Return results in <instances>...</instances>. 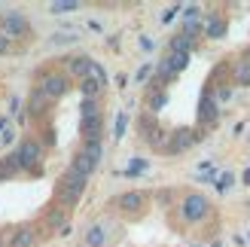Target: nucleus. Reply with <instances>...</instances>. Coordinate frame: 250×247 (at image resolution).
Instances as JSON below:
<instances>
[{
  "label": "nucleus",
  "mask_w": 250,
  "mask_h": 247,
  "mask_svg": "<svg viewBox=\"0 0 250 247\" xmlns=\"http://www.w3.org/2000/svg\"><path fill=\"white\" fill-rule=\"evenodd\" d=\"M6 52H12V40L0 34V55H6Z\"/></svg>",
  "instance_id": "obj_31"
},
{
  "label": "nucleus",
  "mask_w": 250,
  "mask_h": 247,
  "mask_svg": "<svg viewBox=\"0 0 250 247\" xmlns=\"http://www.w3.org/2000/svg\"><path fill=\"white\" fill-rule=\"evenodd\" d=\"M183 9V24H202V19H205V12H202V6L198 3H189V6H180Z\"/></svg>",
  "instance_id": "obj_21"
},
{
  "label": "nucleus",
  "mask_w": 250,
  "mask_h": 247,
  "mask_svg": "<svg viewBox=\"0 0 250 247\" xmlns=\"http://www.w3.org/2000/svg\"><path fill=\"white\" fill-rule=\"evenodd\" d=\"M141 49H146V52H149V49H153V40H149V37H141Z\"/></svg>",
  "instance_id": "obj_34"
},
{
  "label": "nucleus",
  "mask_w": 250,
  "mask_h": 247,
  "mask_svg": "<svg viewBox=\"0 0 250 247\" xmlns=\"http://www.w3.org/2000/svg\"><path fill=\"white\" fill-rule=\"evenodd\" d=\"M226 19L217 16V12H208V16L202 19V34L210 37V40H220V37H226Z\"/></svg>",
  "instance_id": "obj_10"
},
{
  "label": "nucleus",
  "mask_w": 250,
  "mask_h": 247,
  "mask_svg": "<svg viewBox=\"0 0 250 247\" xmlns=\"http://www.w3.org/2000/svg\"><path fill=\"white\" fill-rule=\"evenodd\" d=\"M232 183H235V174H232V171H223L220 177H214V186H217V192H226V189L232 186Z\"/></svg>",
  "instance_id": "obj_25"
},
{
  "label": "nucleus",
  "mask_w": 250,
  "mask_h": 247,
  "mask_svg": "<svg viewBox=\"0 0 250 247\" xmlns=\"http://www.w3.org/2000/svg\"><path fill=\"white\" fill-rule=\"evenodd\" d=\"M192 247H202V244H192Z\"/></svg>",
  "instance_id": "obj_38"
},
{
  "label": "nucleus",
  "mask_w": 250,
  "mask_h": 247,
  "mask_svg": "<svg viewBox=\"0 0 250 247\" xmlns=\"http://www.w3.org/2000/svg\"><path fill=\"white\" fill-rule=\"evenodd\" d=\"M165 101H168V95L165 92H156L153 98H149V113H159V110L165 107Z\"/></svg>",
  "instance_id": "obj_28"
},
{
  "label": "nucleus",
  "mask_w": 250,
  "mask_h": 247,
  "mask_svg": "<svg viewBox=\"0 0 250 247\" xmlns=\"http://www.w3.org/2000/svg\"><path fill=\"white\" fill-rule=\"evenodd\" d=\"M202 138L198 131H192V128H177L174 134H168V146H165V153L168 156H180V153H186L189 146Z\"/></svg>",
  "instance_id": "obj_6"
},
{
  "label": "nucleus",
  "mask_w": 250,
  "mask_h": 247,
  "mask_svg": "<svg viewBox=\"0 0 250 247\" xmlns=\"http://www.w3.org/2000/svg\"><path fill=\"white\" fill-rule=\"evenodd\" d=\"M43 104H46V95H43L40 89H34V95H31V101H28V110H31V113L37 116V113H40V110H43Z\"/></svg>",
  "instance_id": "obj_24"
},
{
  "label": "nucleus",
  "mask_w": 250,
  "mask_h": 247,
  "mask_svg": "<svg viewBox=\"0 0 250 247\" xmlns=\"http://www.w3.org/2000/svg\"><path fill=\"white\" fill-rule=\"evenodd\" d=\"M85 177H80V174H73V171L67 168L64 174H61V180H58V186H55V195H58V205L61 207H70V205H77L80 199H83V192H85Z\"/></svg>",
  "instance_id": "obj_2"
},
{
  "label": "nucleus",
  "mask_w": 250,
  "mask_h": 247,
  "mask_svg": "<svg viewBox=\"0 0 250 247\" xmlns=\"http://www.w3.org/2000/svg\"><path fill=\"white\" fill-rule=\"evenodd\" d=\"M83 3L80 0H55V3H49V12L52 16H67V12H77Z\"/></svg>",
  "instance_id": "obj_20"
},
{
  "label": "nucleus",
  "mask_w": 250,
  "mask_h": 247,
  "mask_svg": "<svg viewBox=\"0 0 250 247\" xmlns=\"http://www.w3.org/2000/svg\"><path fill=\"white\" fill-rule=\"evenodd\" d=\"M83 141H101V131H104V119L101 116H89L83 119Z\"/></svg>",
  "instance_id": "obj_15"
},
{
  "label": "nucleus",
  "mask_w": 250,
  "mask_h": 247,
  "mask_svg": "<svg viewBox=\"0 0 250 247\" xmlns=\"http://www.w3.org/2000/svg\"><path fill=\"white\" fill-rule=\"evenodd\" d=\"M0 34L3 37H28L31 34V21L21 9H3L0 12Z\"/></svg>",
  "instance_id": "obj_4"
},
{
  "label": "nucleus",
  "mask_w": 250,
  "mask_h": 247,
  "mask_svg": "<svg viewBox=\"0 0 250 247\" xmlns=\"http://www.w3.org/2000/svg\"><path fill=\"white\" fill-rule=\"evenodd\" d=\"M192 37H186V34H174L171 40H168V55H189L192 52Z\"/></svg>",
  "instance_id": "obj_14"
},
{
  "label": "nucleus",
  "mask_w": 250,
  "mask_h": 247,
  "mask_svg": "<svg viewBox=\"0 0 250 247\" xmlns=\"http://www.w3.org/2000/svg\"><path fill=\"white\" fill-rule=\"evenodd\" d=\"M37 244V226H19L6 235V247H34Z\"/></svg>",
  "instance_id": "obj_8"
},
{
  "label": "nucleus",
  "mask_w": 250,
  "mask_h": 247,
  "mask_svg": "<svg viewBox=\"0 0 250 247\" xmlns=\"http://www.w3.org/2000/svg\"><path fill=\"white\" fill-rule=\"evenodd\" d=\"M80 150L89 156V159H95V162H101V156H104V146H101V141H83V146Z\"/></svg>",
  "instance_id": "obj_23"
},
{
  "label": "nucleus",
  "mask_w": 250,
  "mask_h": 247,
  "mask_svg": "<svg viewBox=\"0 0 250 247\" xmlns=\"http://www.w3.org/2000/svg\"><path fill=\"white\" fill-rule=\"evenodd\" d=\"M177 12H180V6H168V9L159 16V21H162V24H168V21H174V19H177Z\"/></svg>",
  "instance_id": "obj_30"
},
{
  "label": "nucleus",
  "mask_w": 250,
  "mask_h": 247,
  "mask_svg": "<svg viewBox=\"0 0 250 247\" xmlns=\"http://www.w3.org/2000/svg\"><path fill=\"white\" fill-rule=\"evenodd\" d=\"M113 207H119V211H128V214H134V211H141V207L146 205V195L144 192H137V189H131V192H122V195H116L113 202H110Z\"/></svg>",
  "instance_id": "obj_9"
},
{
  "label": "nucleus",
  "mask_w": 250,
  "mask_h": 247,
  "mask_svg": "<svg viewBox=\"0 0 250 247\" xmlns=\"http://www.w3.org/2000/svg\"><path fill=\"white\" fill-rule=\"evenodd\" d=\"M198 119H202L205 125H214V122H217V101H214V95H210V92L202 98V110H198Z\"/></svg>",
  "instance_id": "obj_16"
},
{
  "label": "nucleus",
  "mask_w": 250,
  "mask_h": 247,
  "mask_svg": "<svg viewBox=\"0 0 250 247\" xmlns=\"http://www.w3.org/2000/svg\"><path fill=\"white\" fill-rule=\"evenodd\" d=\"M0 247H6V241H3V238H0Z\"/></svg>",
  "instance_id": "obj_37"
},
{
  "label": "nucleus",
  "mask_w": 250,
  "mask_h": 247,
  "mask_svg": "<svg viewBox=\"0 0 250 247\" xmlns=\"http://www.w3.org/2000/svg\"><path fill=\"white\" fill-rule=\"evenodd\" d=\"M92 67H95V58H89V55H70V58H64L67 77L85 80V77H92Z\"/></svg>",
  "instance_id": "obj_7"
},
{
  "label": "nucleus",
  "mask_w": 250,
  "mask_h": 247,
  "mask_svg": "<svg viewBox=\"0 0 250 247\" xmlns=\"http://www.w3.org/2000/svg\"><path fill=\"white\" fill-rule=\"evenodd\" d=\"M244 58H247V61H250V46H247V55H244Z\"/></svg>",
  "instance_id": "obj_36"
},
{
  "label": "nucleus",
  "mask_w": 250,
  "mask_h": 247,
  "mask_svg": "<svg viewBox=\"0 0 250 247\" xmlns=\"http://www.w3.org/2000/svg\"><path fill=\"white\" fill-rule=\"evenodd\" d=\"M125 128H128V113H119V116H116V125H113V138H116V141L125 138Z\"/></svg>",
  "instance_id": "obj_26"
},
{
  "label": "nucleus",
  "mask_w": 250,
  "mask_h": 247,
  "mask_svg": "<svg viewBox=\"0 0 250 247\" xmlns=\"http://www.w3.org/2000/svg\"><path fill=\"white\" fill-rule=\"evenodd\" d=\"M16 162L21 168V174H31V177H40L43 174V146L37 144L34 138H24L16 150Z\"/></svg>",
  "instance_id": "obj_1"
},
{
  "label": "nucleus",
  "mask_w": 250,
  "mask_h": 247,
  "mask_svg": "<svg viewBox=\"0 0 250 247\" xmlns=\"http://www.w3.org/2000/svg\"><path fill=\"white\" fill-rule=\"evenodd\" d=\"M210 214V202L202 192H186L180 199V217L183 223H202V220Z\"/></svg>",
  "instance_id": "obj_3"
},
{
  "label": "nucleus",
  "mask_w": 250,
  "mask_h": 247,
  "mask_svg": "<svg viewBox=\"0 0 250 247\" xmlns=\"http://www.w3.org/2000/svg\"><path fill=\"white\" fill-rule=\"evenodd\" d=\"M80 40V31L77 28H61V31H55L52 37H49V43L52 46H70V43H77Z\"/></svg>",
  "instance_id": "obj_17"
},
{
  "label": "nucleus",
  "mask_w": 250,
  "mask_h": 247,
  "mask_svg": "<svg viewBox=\"0 0 250 247\" xmlns=\"http://www.w3.org/2000/svg\"><path fill=\"white\" fill-rule=\"evenodd\" d=\"M89 116H101L98 101H83V119H89Z\"/></svg>",
  "instance_id": "obj_29"
},
{
  "label": "nucleus",
  "mask_w": 250,
  "mask_h": 247,
  "mask_svg": "<svg viewBox=\"0 0 250 247\" xmlns=\"http://www.w3.org/2000/svg\"><path fill=\"white\" fill-rule=\"evenodd\" d=\"M235 85H250V61L241 58L235 64Z\"/></svg>",
  "instance_id": "obj_22"
},
{
  "label": "nucleus",
  "mask_w": 250,
  "mask_h": 247,
  "mask_svg": "<svg viewBox=\"0 0 250 247\" xmlns=\"http://www.w3.org/2000/svg\"><path fill=\"white\" fill-rule=\"evenodd\" d=\"M229 98H232V89H229V85H223V89L214 95V101H229Z\"/></svg>",
  "instance_id": "obj_32"
},
{
  "label": "nucleus",
  "mask_w": 250,
  "mask_h": 247,
  "mask_svg": "<svg viewBox=\"0 0 250 247\" xmlns=\"http://www.w3.org/2000/svg\"><path fill=\"white\" fill-rule=\"evenodd\" d=\"M37 89L46 95V101H58V98L67 95L70 80H67V73H43V77L37 80Z\"/></svg>",
  "instance_id": "obj_5"
},
{
  "label": "nucleus",
  "mask_w": 250,
  "mask_h": 247,
  "mask_svg": "<svg viewBox=\"0 0 250 247\" xmlns=\"http://www.w3.org/2000/svg\"><path fill=\"white\" fill-rule=\"evenodd\" d=\"M107 241H110V232L104 223H92L83 232V247H107Z\"/></svg>",
  "instance_id": "obj_12"
},
{
  "label": "nucleus",
  "mask_w": 250,
  "mask_h": 247,
  "mask_svg": "<svg viewBox=\"0 0 250 247\" xmlns=\"http://www.w3.org/2000/svg\"><path fill=\"white\" fill-rule=\"evenodd\" d=\"M95 168H98V162H95V159H89L83 150H77V156L70 159V171H73V174H80V177H85V180L95 174Z\"/></svg>",
  "instance_id": "obj_13"
},
{
  "label": "nucleus",
  "mask_w": 250,
  "mask_h": 247,
  "mask_svg": "<svg viewBox=\"0 0 250 247\" xmlns=\"http://www.w3.org/2000/svg\"><path fill=\"white\" fill-rule=\"evenodd\" d=\"M19 174H21V168L16 162V153L0 159V180H12V177H19Z\"/></svg>",
  "instance_id": "obj_18"
},
{
  "label": "nucleus",
  "mask_w": 250,
  "mask_h": 247,
  "mask_svg": "<svg viewBox=\"0 0 250 247\" xmlns=\"http://www.w3.org/2000/svg\"><path fill=\"white\" fill-rule=\"evenodd\" d=\"M146 171V159H131V165L125 168V174L128 177H137V174H144Z\"/></svg>",
  "instance_id": "obj_27"
},
{
  "label": "nucleus",
  "mask_w": 250,
  "mask_h": 247,
  "mask_svg": "<svg viewBox=\"0 0 250 247\" xmlns=\"http://www.w3.org/2000/svg\"><path fill=\"white\" fill-rule=\"evenodd\" d=\"M46 226L52 229V232H58V235H70V223H67V207L55 205L52 211L46 214Z\"/></svg>",
  "instance_id": "obj_11"
},
{
  "label": "nucleus",
  "mask_w": 250,
  "mask_h": 247,
  "mask_svg": "<svg viewBox=\"0 0 250 247\" xmlns=\"http://www.w3.org/2000/svg\"><path fill=\"white\" fill-rule=\"evenodd\" d=\"M149 70H153V67H149V64H144L141 70H137V73H134V80H137V82H144V80L149 77Z\"/></svg>",
  "instance_id": "obj_33"
},
{
  "label": "nucleus",
  "mask_w": 250,
  "mask_h": 247,
  "mask_svg": "<svg viewBox=\"0 0 250 247\" xmlns=\"http://www.w3.org/2000/svg\"><path fill=\"white\" fill-rule=\"evenodd\" d=\"M244 180H247V186H250V171H247V174H244Z\"/></svg>",
  "instance_id": "obj_35"
},
{
  "label": "nucleus",
  "mask_w": 250,
  "mask_h": 247,
  "mask_svg": "<svg viewBox=\"0 0 250 247\" xmlns=\"http://www.w3.org/2000/svg\"><path fill=\"white\" fill-rule=\"evenodd\" d=\"M101 89H104V85L98 82V80H92V77L80 80V92H83V101H98V95H101Z\"/></svg>",
  "instance_id": "obj_19"
}]
</instances>
